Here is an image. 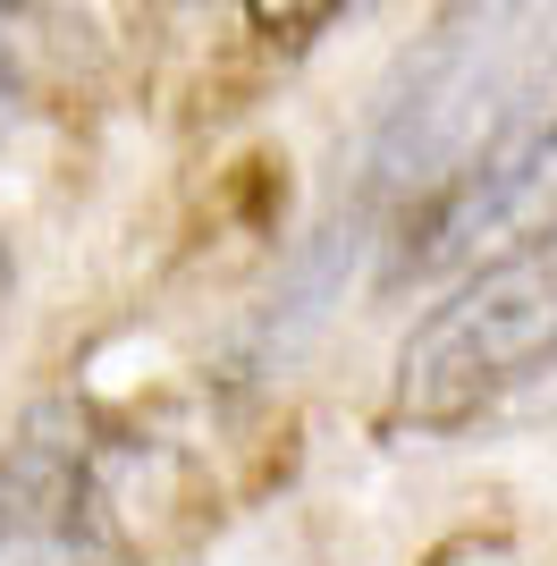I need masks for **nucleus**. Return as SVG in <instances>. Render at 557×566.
Returning a JSON list of instances; mask_svg holds the SVG:
<instances>
[{"label": "nucleus", "mask_w": 557, "mask_h": 566, "mask_svg": "<svg viewBox=\"0 0 557 566\" xmlns=\"http://www.w3.org/2000/svg\"><path fill=\"white\" fill-rule=\"evenodd\" d=\"M557 364V229L473 254L389 364V431L448 440Z\"/></svg>", "instance_id": "f257e3e1"}, {"label": "nucleus", "mask_w": 557, "mask_h": 566, "mask_svg": "<svg viewBox=\"0 0 557 566\" xmlns=\"http://www.w3.org/2000/svg\"><path fill=\"white\" fill-rule=\"evenodd\" d=\"M0 296H9V254H0Z\"/></svg>", "instance_id": "423d86ee"}, {"label": "nucleus", "mask_w": 557, "mask_h": 566, "mask_svg": "<svg viewBox=\"0 0 557 566\" xmlns=\"http://www.w3.org/2000/svg\"><path fill=\"white\" fill-rule=\"evenodd\" d=\"M422 566H524V549H515V533H498V524H464V533L431 542Z\"/></svg>", "instance_id": "20e7f679"}, {"label": "nucleus", "mask_w": 557, "mask_h": 566, "mask_svg": "<svg viewBox=\"0 0 557 566\" xmlns=\"http://www.w3.org/2000/svg\"><path fill=\"white\" fill-rule=\"evenodd\" d=\"M18 9L25 0H0V118H9V102H18Z\"/></svg>", "instance_id": "39448f33"}, {"label": "nucleus", "mask_w": 557, "mask_h": 566, "mask_svg": "<svg viewBox=\"0 0 557 566\" xmlns=\"http://www.w3.org/2000/svg\"><path fill=\"white\" fill-rule=\"evenodd\" d=\"M347 0H245V18H254V34H271V43H313L329 18H338Z\"/></svg>", "instance_id": "7ed1b4c3"}, {"label": "nucleus", "mask_w": 557, "mask_h": 566, "mask_svg": "<svg viewBox=\"0 0 557 566\" xmlns=\"http://www.w3.org/2000/svg\"><path fill=\"white\" fill-rule=\"evenodd\" d=\"M533 229H557V111L507 127L473 169L448 178L422 229L406 237V271H448V262H473Z\"/></svg>", "instance_id": "f03ea898"}]
</instances>
